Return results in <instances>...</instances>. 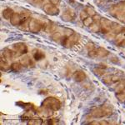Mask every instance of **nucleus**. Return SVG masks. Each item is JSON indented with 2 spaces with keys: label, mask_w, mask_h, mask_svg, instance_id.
Returning <instances> with one entry per match:
<instances>
[{
  "label": "nucleus",
  "mask_w": 125,
  "mask_h": 125,
  "mask_svg": "<svg viewBox=\"0 0 125 125\" xmlns=\"http://www.w3.org/2000/svg\"><path fill=\"white\" fill-rule=\"evenodd\" d=\"M30 18V13L29 11H24L22 13H14L10 19V23L13 26H21L22 24L28 21Z\"/></svg>",
  "instance_id": "obj_1"
},
{
  "label": "nucleus",
  "mask_w": 125,
  "mask_h": 125,
  "mask_svg": "<svg viewBox=\"0 0 125 125\" xmlns=\"http://www.w3.org/2000/svg\"><path fill=\"white\" fill-rule=\"evenodd\" d=\"M42 107L45 108H49L53 111H58L61 108V103L58 99L53 97H48L45 98L42 103Z\"/></svg>",
  "instance_id": "obj_2"
},
{
  "label": "nucleus",
  "mask_w": 125,
  "mask_h": 125,
  "mask_svg": "<svg viewBox=\"0 0 125 125\" xmlns=\"http://www.w3.org/2000/svg\"><path fill=\"white\" fill-rule=\"evenodd\" d=\"M80 39V35L76 33H73L69 37H64L62 40V44L66 48H71L74 46L78 42Z\"/></svg>",
  "instance_id": "obj_3"
},
{
  "label": "nucleus",
  "mask_w": 125,
  "mask_h": 125,
  "mask_svg": "<svg viewBox=\"0 0 125 125\" xmlns=\"http://www.w3.org/2000/svg\"><path fill=\"white\" fill-rule=\"evenodd\" d=\"M43 29V23L35 19H31L29 21V29L33 33H38Z\"/></svg>",
  "instance_id": "obj_4"
},
{
  "label": "nucleus",
  "mask_w": 125,
  "mask_h": 125,
  "mask_svg": "<svg viewBox=\"0 0 125 125\" xmlns=\"http://www.w3.org/2000/svg\"><path fill=\"white\" fill-rule=\"evenodd\" d=\"M43 10L46 13H48V14H49V15L55 16L59 13V9H58V8H57L56 5H54L51 3H46V4H44Z\"/></svg>",
  "instance_id": "obj_5"
},
{
  "label": "nucleus",
  "mask_w": 125,
  "mask_h": 125,
  "mask_svg": "<svg viewBox=\"0 0 125 125\" xmlns=\"http://www.w3.org/2000/svg\"><path fill=\"white\" fill-rule=\"evenodd\" d=\"M113 24L114 23L110 21V20L107 19H100V29H101L102 33H108V32L113 29Z\"/></svg>",
  "instance_id": "obj_6"
},
{
  "label": "nucleus",
  "mask_w": 125,
  "mask_h": 125,
  "mask_svg": "<svg viewBox=\"0 0 125 125\" xmlns=\"http://www.w3.org/2000/svg\"><path fill=\"white\" fill-rule=\"evenodd\" d=\"M13 51L16 52L17 54L23 55L28 53V46L23 43H17L13 45Z\"/></svg>",
  "instance_id": "obj_7"
},
{
  "label": "nucleus",
  "mask_w": 125,
  "mask_h": 125,
  "mask_svg": "<svg viewBox=\"0 0 125 125\" xmlns=\"http://www.w3.org/2000/svg\"><path fill=\"white\" fill-rule=\"evenodd\" d=\"M19 62L23 66V67H31V68H33L34 65H35V64H34V62L29 57H28L27 55L23 56V57H22L21 58H20Z\"/></svg>",
  "instance_id": "obj_8"
},
{
  "label": "nucleus",
  "mask_w": 125,
  "mask_h": 125,
  "mask_svg": "<svg viewBox=\"0 0 125 125\" xmlns=\"http://www.w3.org/2000/svg\"><path fill=\"white\" fill-rule=\"evenodd\" d=\"M74 18H75V13H74V12L71 9L66 10V11L63 13V14L62 15V20L65 22L72 21L73 19H74Z\"/></svg>",
  "instance_id": "obj_9"
},
{
  "label": "nucleus",
  "mask_w": 125,
  "mask_h": 125,
  "mask_svg": "<svg viewBox=\"0 0 125 125\" xmlns=\"http://www.w3.org/2000/svg\"><path fill=\"white\" fill-rule=\"evenodd\" d=\"M91 116L94 117V118H103V117H105L106 114L104 112V109L102 108H96L94 110H92L91 112Z\"/></svg>",
  "instance_id": "obj_10"
},
{
  "label": "nucleus",
  "mask_w": 125,
  "mask_h": 125,
  "mask_svg": "<svg viewBox=\"0 0 125 125\" xmlns=\"http://www.w3.org/2000/svg\"><path fill=\"white\" fill-rule=\"evenodd\" d=\"M17 55L18 54L16 53V52L9 49V48H4V49H3V53H2V56H3V57L8 60L12 59V58H13L15 56H17Z\"/></svg>",
  "instance_id": "obj_11"
},
{
  "label": "nucleus",
  "mask_w": 125,
  "mask_h": 125,
  "mask_svg": "<svg viewBox=\"0 0 125 125\" xmlns=\"http://www.w3.org/2000/svg\"><path fill=\"white\" fill-rule=\"evenodd\" d=\"M73 78L75 81L77 82H82L83 80H85L86 78V74L83 71H76L73 74Z\"/></svg>",
  "instance_id": "obj_12"
},
{
  "label": "nucleus",
  "mask_w": 125,
  "mask_h": 125,
  "mask_svg": "<svg viewBox=\"0 0 125 125\" xmlns=\"http://www.w3.org/2000/svg\"><path fill=\"white\" fill-rule=\"evenodd\" d=\"M10 68V65L8 63V59L1 55V60H0V69L2 71H8Z\"/></svg>",
  "instance_id": "obj_13"
},
{
  "label": "nucleus",
  "mask_w": 125,
  "mask_h": 125,
  "mask_svg": "<svg viewBox=\"0 0 125 125\" xmlns=\"http://www.w3.org/2000/svg\"><path fill=\"white\" fill-rule=\"evenodd\" d=\"M14 12L12 9H9V8H7V9H3V13H2V15H3V19L6 20H10L12 18V16L13 15Z\"/></svg>",
  "instance_id": "obj_14"
},
{
  "label": "nucleus",
  "mask_w": 125,
  "mask_h": 125,
  "mask_svg": "<svg viewBox=\"0 0 125 125\" xmlns=\"http://www.w3.org/2000/svg\"><path fill=\"white\" fill-rule=\"evenodd\" d=\"M33 59L35 61H40V60L43 59L45 58V54H44L43 52H42L41 50H39V49H36L34 50L33 52Z\"/></svg>",
  "instance_id": "obj_15"
},
{
  "label": "nucleus",
  "mask_w": 125,
  "mask_h": 125,
  "mask_svg": "<svg viewBox=\"0 0 125 125\" xmlns=\"http://www.w3.org/2000/svg\"><path fill=\"white\" fill-rule=\"evenodd\" d=\"M96 53H97V57L98 58H104L106 56L108 55L109 52L108 51L107 49L104 48H98L96 49Z\"/></svg>",
  "instance_id": "obj_16"
},
{
  "label": "nucleus",
  "mask_w": 125,
  "mask_h": 125,
  "mask_svg": "<svg viewBox=\"0 0 125 125\" xmlns=\"http://www.w3.org/2000/svg\"><path fill=\"white\" fill-rule=\"evenodd\" d=\"M22 64L20 62H13L10 65V69L13 72H19L22 69Z\"/></svg>",
  "instance_id": "obj_17"
},
{
  "label": "nucleus",
  "mask_w": 125,
  "mask_h": 125,
  "mask_svg": "<svg viewBox=\"0 0 125 125\" xmlns=\"http://www.w3.org/2000/svg\"><path fill=\"white\" fill-rule=\"evenodd\" d=\"M64 37H65V36H62V34L60 33V32H55V33H53V35H52V39L55 42L62 41Z\"/></svg>",
  "instance_id": "obj_18"
},
{
  "label": "nucleus",
  "mask_w": 125,
  "mask_h": 125,
  "mask_svg": "<svg viewBox=\"0 0 125 125\" xmlns=\"http://www.w3.org/2000/svg\"><path fill=\"white\" fill-rule=\"evenodd\" d=\"M89 28L92 32H94V33H98L100 29V23H96V22H94V23H93L91 25L89 26Z\"/></svg>",
  "instance_id": "obj_19"
},
{
  "label": "nucleus",
  "mask_w": 125,
  "mask_h": 125,
  "mask_svg": "<svg viewBox=\"0 0 125 125\" xmlns=\"http://www.w3.org/2000/svg\"><path fill=\"white\" fill-rule=\"evenodd\" d=\"M28 124L30 125H40L43 124V120L41 118H30Z\"/></svg>",
  "instance_id": "obj_20"
},
{
  "label": "nucleus",
  "mask_w": 125,
  "mask_h": 125,
  "mask_svg": "<svg viewBox=\"0 0 125 125\" xmlns=\"http://www.w3.org/2000/svg\"><path fill=\"white\" fill-rule=\"evenodd\" d=\"M94 73L96 74L97 76H102V75H104L105 72H104V68H99V67H97V68H95L94 69Z\"/></svg>",
  "instance_id": "obj_21"
},
{
  "label": "nucleus",
  "mask_w": 125,
  "mask_h": 125,
  "mask_svg": "<svg viewBox=\"0 0 125 125\" xmlns=\"http://www.w3.org/2000/svg\"><path fill=\"white\" fill-rule=\"evenodd\" d=\"M85 48L88 52L94 51V50H95V44L94 43H92V42H88L85 45Z\"/></svg>",
  "instance_id": "obj_22"
},
{
  "label": "nucleus",
  "mask_w": 125,
  "mask_h": 125,
  "mask_svg": "<svg viewBox=\"0 0 125 125\" xmlns=\"http://www.w3.org/2000/svg\"><path fill=\"white\" fill-rule=\"evenodd\" d=\"M83 22V24L86 26V27H89V26L91 25V24L94 23V19H93L92 17H88L86 19H84Z\"/></svg>",
  "instance_id": "obj_23"
},
{
  "label": "nucleus",
  "mask_w": 125,
  "mask_h": 125,
  "mask_svg": "<svg viewBox=\"0 0 125 125\" xmlns=\"http://www.w3.org/2000/svg\"><path fill=\"white\" fill-rule=\"evenodd\" d=\"M112 77H113V75H110V74L105 75V77H104V78H103V82L106 84H110L111 83H113Z\"/></svg>",
  "instance_id": "obj_24"
},
{
  "label": "nucleus",
  "mask_w": 125,
  "mask_h": 125,
  "mask_svg": "<svg viewBox=\"0 0 125 125\" xmlns=\"http://www.w3.org/2000/svg\"><path fill=\"white\" fill-rule=\"evenodd\" d=\"M125 89V84L124 83H120V84H118V86L116 87V88H115V91L117 94H119V93H122V92H124V90Z\"/></svg>",
  "instance_id": "obj_25"
},
{
  "label": "nucleus",
  "mask_w": 125,
  "mask_h": 125,
  "mask_svg": "<svg viewBox=\"0 0 125 125\" xmlns=\"http://www.w3.org/2000/svg\"><path fill=\"white\" fill-rule=\"evenodd\" d=\"M86 12H87V13H88L89 16H91V17H94V15H96L95 10H94V9H92V8H90V7L86 8Z\"/></svg>",
  "instance_id": "obj_26"
},
{
  "label": "nucleus",
  "mask_w": 125,
  "mask_h": 125,
  "mask_svg": "<svg viewBox=\"0 0 125 125\" xmlns=\"http://www.w3.org/2000/svg\"><path fill=\"white\" fill-rule=\"evenodd\" d=\"M117 98L121 102H125V93H119L117 94Z\"/></svg>",
  "instance_id": "obj_27"
},
{
  "label": "nucleus",
  "mask_w": 125,
  "mask_h": 125,
  "mask_svg": "<svg viewBox=\"0 0 125 125\" xmlns=\"http://www.w3.org/2000/svg\"><path fill=\"white\" fill-rule=\"evenodd\" d=\"M29 1L37 6H42L43 3V0H29Z\"/></svg>",
  "instance_id": "obj_28"
},
{
  "label": "nucleus",
  "mask_w": 125,
  "mask_h": 125,
  "mask_svg": "<svg viewBox=\"0 0 125 125\" xmlns=\"http://www.w3.org/2000/svg\"><path fill=\"white\" fill-rule=\"evenodd\" d=\"M88 17V14L87 13L86 11H82L81 13H80V19H81L83 21L84 19H86Z\"/></svg>",
  "instance_id": "obj_29"
},
{
  "label": "nucleus",
  "mask_w": 125,
  "mask_h": 125,
  "mask_svg": "<svg viewBox=\"0 0 125 125\" xmlns=\"http://www.w3.org/2000/svg\"><path fill=\"white\" fill-rule=\"evenodd\" d=\"M55 121H57V119H54V118H52V119H48L47 121V124H56Z\"/></svg>",
  "instance_id": "obj_30"
},
{
  "label": "nucleus",
  "mask_w": 125,
  "mask_h": 125,
  "mask_svg": "<svg viewBox=\"0 0 125 125\" xmlns=\"http://www.w3.org/2000/svg\"><path fill=\"white\" fill-rule=\"evenodd\" d=\"M49 1H50V3H53L54 5H57L58 3H59V0H49Z\"/></svg>",
  "instance_id": "obj_31"
},
{
  "label": "nucleus",
  "mask_w": 125,
  "mask_h": 125,
  "mask_svg": "<svg viewBox=\"0 0 125 125\" xmlns=\"http://www.w3.org/2000/svg\"><path fill=\"white\" fill-rule=\"evenodd\" d=\"M89 124H100V123H98V122H91Z\"/></svg>",
  "instance_id": "obj_32"
},
{
  "label": "nucleus",
  "mask_w": 125,
  "mask_h": 125,
  "mask_svg": "<svg viewBox=\"0 0 125 125\" xmlns=\"http://www.w3.org/2000/svg\"><path fill=\"white\" fill-rule=\"evenodd\" d=\"M100 124H108V123H107V122H104V121H103V122L100 123Z\"/></svg>",
  "instance_id": "obj_33"
}]
</instances>
